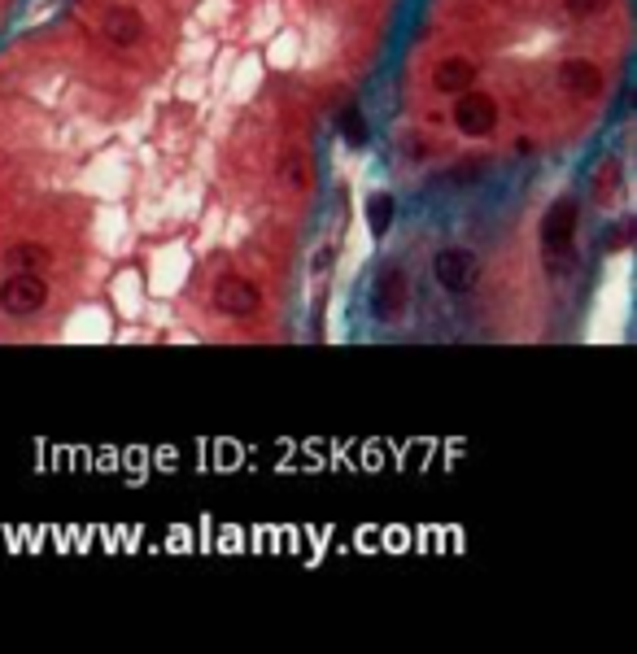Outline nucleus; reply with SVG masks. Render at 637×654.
Wrapping results in <instances>:
<instances>
[{
	"instance_id": "f257e3e1",
	"label": "nucleus",
	"mask_w": 637,
	"mask_h": 654,
	"mask_svg": "<svg viewBox=\"0 0 637 654\" xmlns=\"http://www.w3.org/2000/svg\"><path fill=\"white\" fill-rule=\"evenodd\" d=\"M576 201H555L546 223H541V254H546V271L550 275H568L572 266V236H576Z\"/></svg>"
},
{
	"instance_id": "f03ea898",
	"label": "nucleus",
	"mask_w": 637,
	"mask_h": 654,
	"mask_svg": "<svg viewBox=\"0 0 637 654\" xmlns=\"http://www.w3.org/2000/svg\"><path fill=\"white\" fill-rule=\"evenodd\" d=\"M44 301H48V284L35 275V271H18V275H9V280H0V310L4 314H35V310H44Z\"/></svg>"
},
{
	"instance_id": "7ed1b4c3",
	"label": "nucleus",
	"mask_w": 637,
	"mask_h": 654,
	"mask_svg": "<svg viewBox=\"0 0 637 654\" xmlns=\"http://www.w3.org/2000/svg\"><path fill=\"white\" fill-rule=\"evenodd\" d=\"M433 271H436V284L445 293H471L476 280H480V262H476L471 249H441Z\"/></svg>"
},
{
	"instance_id": "20e7f679",
	"label": "nucleus",
	"mask_w": 637,
	"mask_h": 654,
	"mask_svg": "<svg viewBox=\"0 0 637 654\" xmlns=\"http://www.w3.org/2000/svg\"><path fill=\"white\" fill-rule=\"evenodd\" d=\"M454 127L463 135H489L498 127V105L480 92H459V105H454Z\"/></svg>"
},
{
	"instance_id": "39448f33",
	"label": "nucleus",
	"mask_w": 637,
	"mask_h": 654,
	"mask_svg": "<svg viewBox=\"0 0 637 654\" xmlns=\"http://www.w3.org/2000/svg\"><path fill=\"white\" fill-rule=\"evenodd\" d=\"M214 305L223 310V314H232V319H245V314H254L258 305H263V293H258V284H249V280H219V288H214Z\"/></svg>"
},
{
	"instance_id": "423d86ee",
	"label": "nucleus",
	"mask_w": 637,
	"mask_h": 654,
	"mask_svg": "<svg viewBox=\"0 0 637 654\" xmlns=\"http://www.w3.org/2000/svg\"><path fill=\"white\" fill-rule=\"evenodd\" d=\"M402 305H406V275L398 266H384L375 288H371V310H375V319H393Z\"/></svg>"
},
{
	"instance_id": "0eeeda50",
	"label": "nucleus",
	"mask_w": 637,
	"mask_h": 654,
	"mask_svg": "<svg viewBox=\"0 0 637 654\" xmlns=\"http://www.w3.org/2000/svg\"><path fill=\"white\" fill-rule=\"evenodd\" d=\"M140 35H144V13H140V9H132V4H114V9L105 13V39H109L114 48H132Z\"/></svg>"
},
{
	"instance_id": "6e6552de",
	"label": "nucleus",
	"mask_w": 637,
	"mask_h": 654,
	"mask_svg": "<svg viewBox=\"0 0 637 654\" xmlns=\"http://www.w3.org/2000/svg\"><path fill=\"white\" fill-rule=\"evenodd\" d=\"M471 83H476V65H471L468 57H445V62L436 65V74H433V88L436 92H445V97L468 92Z\"/></svg>"
},
{
	"instance_id": "1a4fd4ad",
	"label": "nucleus",
	"mask_w": 637,
	"mask_h": 654,
	"mask_svg": "<svg viewBox=\"0 0 637 654\" xmlns=\"http://www.w3.org/2000/svg\"><path fill=\"white\" fill-rule=\"evenodd\" d=\"M559 83L568 88L572 97H598V92H603V70L594 62H581V57H576V62H568L559 70Z\"/></svg>"
},
{
	"instance_id": "9d476101",
	"label": "nucleus",
	"mask_w": 637,
	"mask_h": 654,
	"mask_svg": "<svg viewBox=\"0 0 637 654\" xmlns=\"http://www.w3.org/2000/svg\"><path fill=\"white\" fill-rule=\"evenodd\" d=\"M393 214H398V201L389 193H375L367 201V228H371V236H384V231L393 228Z\"/></svg>"
},
{
	"instance_id": "9b49d317",
	"label": "nucleus",
	"mask_w": 637,
	"mask_h": 654,
	"mask_svg": "<svg viewBox=\"0 0 637 654\" xmlns=\"http://www.w3.org/2000/svg\"><path fill=\"white\" fill-rule=\"evenodd\" d=\"M9 262H13L18 271H44V266L53 262V249H48V245H35V240H27V245H18V249L9 254Z\"/></svg>"
},
{
	"instance_id": "f8f14e48",
	"label": "nucleus",
	"mask_w": 637,
	"mask_h": 654,
	"mask_svg": "<svg viewBox=\"0 0 637 654\" xmlns=\"http://www.w3.org/2000/svg\"><path fill=\"white\" fill-rule=\"evenodd\" d=\"M340 131H345V140H349L354 149H363V144H367V118H363L354 105H345V109H340Z\"/></svg>"
},
{
	"instance_id": "ddd939ff",
	"label": "nucleus",
	"mask_w": 637,
	"mask_h": 654,
	"mask_svg": "<svg viewBox=\"0 0 637 654\" xmlns=\"http://www.w3.org/2000/svg\"><path fill=\"white\" fill-rule=\"evenodd\" d=\"M564 4H568L572 18H594V13H603L607 0H564Z\"/></svg>"
},
{
	"instance_id": "4468645a",
	"label": "nucleus",
	"mask_w": 637,
	"mask_h": 654,
	"mask_svg": "<svg viewBox=\"0 0 637 654\" xmlns=\"http://www.w3.org/2000/svg\"><path fill=\"white\" fill-rule=\"evenodd\" d=\"M280 170H284V179H288L293 188H302V184H306V162H302V158H284Z\"/></svg>"
},
{
	"instance_id": "2eb2a0df",
	"label": "nucleus",
	"mask_w": 637,
	"mask_h": 654,
	"mask_svg": "<svg viewBox=\"0 0 637 654\" xmlns=\"http://www.w3.org/2000/svg\"><path fill=\"white\" fill-rule=\"evenodd\" d=\"M332 249H319V254H314V271H328V266H332Z\"/></svg>"
}]
</instances>
